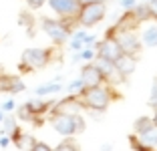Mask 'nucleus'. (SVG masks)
<instances>
[{"label": "nucleus", "mask_w": 157, "mask_h": 151, "mask_svg": "<svg viewBox=\"0 0 157 151\" xmlns=\"http://www.w3.org/2000/svg\"><path fill=\"white\" fill-rule=\"evenodd\" d=\"M18 119H24V121H26V119H34L33 115L28 113L26 105H22V107H20V109H18Z\"/></svg>", "instance_id": "29"}, {"label": "nucleus", "mask_w": 157, "mask_h": 151, "mask_svg": "<svg viewBox=\"0 0 157 151\" xmlns=\"http://www.w3.org/2000/svg\"><path fill=\"white\" fill-rule=\"evenodd\" d=\"M78 2H81V4H85V2H95V0H78Z\"/></svg>", "instance_id": "37"}, {"label": "nucleus", "mask_w": 157, "mask_h": 151, "mask_svg": "<svg viewBox=\"0 0 157 151\" xmlns=\"http://www.w3.org/2000/svg\"><path fill=\"white\" fill-rule=\"evenodd\" d=\"M24 2H26V6L30 10H38V8H42V6H44L46 0H24Z\"/></svg>", "instance_id": "26"}, {"label": "nucleus", "mask_w": 157, "mask_h": 151, "mask_svg": "<svg viewBox=\"0 0 157 151\" xmlns=\"http://www.w3.org/2000/svg\"><path fill=\"white\" fill-rule=\"evenodd\" d=\"M40 26H42V30L48 34V38H51L55 45H63V42H67V41H69V37H71V26L63 18H59V20H55V18H42L40 20Z\"/></svg>", "instance_id": "4"}, {"label": "nucleus", "mask_w": 157, "mask_h": 151, "mask_svg": "<svg viewBox=\"0 0 157 151\" xmlns=\"http://www.w3.org/2000/svg\"><path fill=\"white\" fill-rule=\"evenodd\" d=\"M113 64H115V71H117V75H119L121 79L133 75L135 69H137V60H135V56H129V55H121Z\"/></svg>", "instance_id": "10"}, {"label": "nucleus", "mask_w": 157, "mask_h": 151, "mask_svg": "<svg viewBox=\"0 0 157 151\" xmlns=\"http://www.w3.org/2000/svg\"><path fill=\"white\" fill-rule=\"evenodd\" d=\"M48 107H51V103H46V101H42V99H34V101H28L26 103V109L33 117L44 115V111H48Z\"/></svg>", "instance_id": "13"}, {"label": "nucleus", "mask_w": 157, "mask_h": 151, "mask_svg": "<svg viewBox=\"0 0 157 151\" xmlns=\"http://www.w3.org/2000/svg\"><path fill=\"white\" fill-rule=\"evenodd\" d=\"M81 81H83L85 87H95V85H103L105 77H103V73L99 71L97 64H93V60H91L89 64H85L81 69Z\"/></svg>", "instance_id": "9"}, {"label": "nucleus", "mask_w": 157, "mask_h": 151, "mask_svg": "<svg viewBox=\"0 0 157 151\" xmlns=\"http://www.w3.org/2000/svg\"><path fill=\"white\" fill-rule=\"evenodd\" d=\"M111 149H113L111 145H103V149H101V151H111Z\"/></svg>", "instance_id": "34"}, {"label": "nucleus", "mask_w": 157, "mask_h": 151, "mask_svg": "<svg viewBox=\"0 0 157 151\" xmlns=\"http://www.w3.org/2000/svg\"><path fill=\"white\" fill-rule=\"evenodd\" d=\"M8 143H10V137H8V135L0 137V147H8Z\"/></svg>", "instance_id": "33"}, {"label": "nucleus", "mask_w": 157, "mask_h": 151, "mask_svg": "<svg viewBox=\"0 0 157 151\" xmlns=\"http://www.w3.org/2000/svg\"><path fill=\"white\" fill-rule=\"evenodd\" d=\"M51 125L59 135H63V137H73L75 135V131H73V115L55 113L51 117Z\"/></svg>", "instance_id": "8"}, {"label": "nucleus", "mask_w": 157, "mask_h": 151, "mask_svg": "<svg viewBox=\"0 0 157 151\" xmlns=\"http://www.w3.org/2000/svg\"><path fill=\"white\" fill-rule=\"evenodd\" d=\"M51 56H52V50H46V48H26L20 56V69L22 71H36L42 69L46 64L51 63Z\"/></svg>", "instance_id": "3"}, {"label": "nucleus", "mask_w": 157, "mask_h": 151, "mask_svg": "<svg viewBox=\"0 0 157 151\" xmlns=\"http://www.w3.org/2000/svg\"><path fill=\"white\" fill-rule=\"evenodd\" d=\"M95 42H97V37H95V34H85V38H83L85 46H91V45H95Z\"/></svg>", "instance_id": "30"}, {"label": "nucleus", "mask_w": 157, "mask_h": 151, "mask_svg": "<svg viewBox=\"0 0 157 151\" xmlns=\"http://www.w3.org/2000/svg\"><path fill=\"white\" fill-rule=\"evenodd\" d=\"M30 151H52V147L51 145H46V143H42V141H36L33 145V149Z\"/></svg>", "instance_id": "28"}, {"label": "nucleus", "mask_w": 157, "mask_h": 151, "mask_svg": "<svg viewBox=\"0 0 157 151\" xmlns=\"http://www.w3.org/2000/svg\"><path fill=\"white\" fill-rule=\"evenodd\" d=\"M121 55H123L121 52V46L117 45L113 34H107V38H103L97 45V56H101V59H107V60H113L115 63Z\"/></svg>", "instance_id": "7"}, {"label": "nucleus", "mask_w": 157, "mask_h": 151, "mask_svg": "<svg viewBox=\"0 0 157 151\" xmlns=\"http://www.w3.org/2000/svg\"><path fill=\"white\" fill-rule=\"evenodd\" d=\"M2 119H4V111L0 109V123H2Z\"/></svg>", "instance_id": "35"}, {"label": "nucleus", "mask_w": 157, "mask_h": 151, "mask_svg": "<svg viewBox=\"0 0 157 151\" xmlns=\"http://www.w3.org/2000/svg\"><path fill=\"white\" fill-rule=\"evenodd\" d=\"M52 12L59 14L63 20H77V12L81 8L78 0H46Z\"/></svg>", "instance_id": "6"}, {"label": "nucleus", "mask_w": 157, "mask_h": 151, "mask_svg": "<svg viewBox=\"0 0 157 151\" xmlns=\"http://www.w3.org/2000/svg\"><path fill=\"white\" fill-rule=\"evenodd\" d=\"M149 105L157 107V77L153 79V85H151V93H149Z\"/></svg>", "instance_id": "23"}, {"label": "nucleus", "mask_w": 157, "mask_h": 151, "mask_svg": "<svg viewBox=\"0 0 157 151\" xmlns=\"http://www.w3.org/2000/svg\"><path fill=\"white\" fill-rule=\"evenodd\" d=\"M151 119H153V123H155V127H157V113H155V115H153Z\"/></svg>", "instance_id": "36"}, {"label": "nucleus", "mask_w": 157, "mask_h": 151, "mask_svg": "<svg viewBox=\"0 0 157 151\" xmlns=\"http://www.w3.org/2000/svg\"><path fill=\"white\" fill-rule=\"evenodd\" d=\"M97 67H99V71L103 73L105 81H107V79H113V77L117 75V71H115V64H113V60H107V59H101V56H97Z\"/></svg>", "instance_id": "15"}, {"label": "nucleus", "mask_w": 157, "mask_h": 151, "mask_svg": "<svg viewBox=\"0 0 157 151\" xmlns=\"http://www.w3.org/2000/svg\"><path fill=\"white\" fill-rule=\"evenodd\" d=\"M129 141H131V145H133L135 151H155V147H151V145H147V143H143L141 139L137 137V135H131Z\"/></svg>", "instance_id": "19"}, {"label": "nucleus", "mask_w": 157, "mask_h": 151, "mask_svg": "<svg viewBox=\"0 0 157 151\" xmlns=\"http://www.w3.org/2000/svg\"><path fill=\"white\" fill-rule=\"evenodd\" d=\"M147 2H149V0H147Z\"/></svg>", "instance_id": "38"}, {"label": "nucleus", "mask_w": 157, "mask_h": 151, "mask_svg": "<svg viewBox=\"0 0 157 151\" xmlns=\"http://www.w3.org/2000/svg\"><path fill=\"white\" fill-rule=\"evenodd\" d=\"M107 14V4L105 0H95V2H85V4H81V8H78L77 12V22L81 24V26H95V24H99L103 18H105Z\"/></svg>", "instance_id": "2"}, {"label": "nucleus", "mask_w": 157, "mask_h": 151, "mask_svg": "<svg viewBox=\"0 0 157 151\" xmlns=\"http://www.w3.org/2000/svg\"><path fill=\"white\" fill-rule=\"evenodd\" d=\"M14 109H16V103H14L12 99H8V101L2 103V111H14Z\"/></svg>", "instance_id": "31"}, {"label": "nucleus", "mask_w": 157, "mask_h": 151, "mask_svg": "<svg viewBox=\"0 0 157 151\" xmlns=\"http://www.w3.org/2000/svg\"><path fill=\"white\" fill-rule=\"evenodd\" d=\"M63 91V83L60 81H55V83H44L40 87H36V95L38 97H46V95H55V93H60Z\"/></svg>", "instance_id": "14"}, {"label": "nucleus", "mask_w": 157, "mask_h": 151, "mask_svg": "<svg viewBox=\"0 0 157 151\" xmlns=\"http://www.w3.org/2000/svg\"><path fill=\"white\" fill-rule=\"evenodd\" d=\"M2 125H4V129H2V131H4L6 135H10V133L16 129V121H14L12 115H4V119H2Z\"/></svg>", "instance_id": "21"}, {"label": "nucleus", "mask_w": 157, "mask_h": 151, "mask_svg": "<svg viewBox=\"0 0 157 151\" xmlns=\"http://www.w3.org/2000/svg\"><path fill=\"white\" fill-rule=\"evenodd\" d=\"M147 8H149V18L157 20V0H149Z\"/></svg>", "instance_id": "25"}, {"label": "nucleus", "mask_w": 157, "mask_h": 151, "mask_svg": "<svg viewBox=\"0 0 157 151\" xmlns=\"http://www.w3.org/2000/svg\"><path fill=\"white\" fill-rule=\"evenodd\" d=\"M85 129H87V123H85L83 115L75 113V115H73V131H75V135H81Z\"/></svg>", "instance_id": "18"}, {"label": "nucleus", "mask_w": 157, "mask_h": 151, "mask_svg": "<svg viewBox=\"0 0 157 151\" xmlns=\"http://www.w3.org/2000/svg\"><path fill=\"white\" fill-rule=\"evenodd\" d=\"M135 4H137L135 0H121V8H125V10H131Z\"/></svg>", "instance_id": "32"}, {"label": "nucleus", "mask_w": 157, "mask_h": 151, "mask_svg": "<svg viewBox=\"0 0 157 151\" xmlns=\"http://www.w3.org/2000/svg\"><path fill=\"white\" fill-rule=\"evenodd\" d=\"M8 137L14 141V145L18 147V149H22V151H30V149H33V145L36 143V139H34L33 135H28V133H22L18 127L14 129V131L10 133Z\"/></svg>", "instance_id": "11"}, {"label": "nucleus", "mask_w": 157, "mask_h": 151, "mask_svg": "<svg viewBox=\"0 0 157 151\" xmlns=\"http://www.w3.org/2000/svg\"><path fill=\"white\" fill-rule=\"evenodd\" d=\"M143 45L145 46H151V48H155L157 46V26H149L143 30Z\"/></svg>", "instance_id": "17"}, {"label": "nucleus", "mask_w": 157, "mask_h": 151, "mask_svg": "<svg viewBox=\"0 0 157 151\" xmlns=\"http://www.w3.org/2000/svg\"><path fill=\"white\" fill-rule=\"evenodd\" d=\"M22 91H24V83L18 77H14V83H12V87H10V95H16V93H22Z\"/></svg>", "instance_id": "24"}, {"label": "nucleus", "mask_w": 157, "mask_h": 151, "mask_svg": "<svg viewBox=\"0 0 157 151\" xmlns=\"http://www.w3.org/2000/svg\"><path fill=\"white\" fill-rule=\"evenodd\" d=\"M111 89L103 87V85H95V87H85L81 93V103L83 107H89L93 111H105L111 103Z\"/></svg>", "instance_id": "1"}, {"label": "nucleus", "mask_w": 157, "mask_h": 151, "mask_svg": "<svg viewBox=\"0 0 157 151\" xmlns=\"http://www.w3.org/2000/svg\"><path fill=\"white\" fill-rule=\"evenodd\" d=\"M131 14H133V18L137 20V22H143V20H147V18H149L147 2H143V4H135L133 8H131Z\"/></svg>", "instance_id": "16"}, {"label": "nucleus", "mask_w": 157, "mask_h": 151, "mask_svg": "<svg viewBox=\"0 0 157 151\" xmlns=\"http://www.w3.org/2000/svg\"><path fill=\"white\" fill-rule=\"evenodd\" d=\"M52 151H81V149H78V145L73 139H67V141H63L60 145H56Z\"/></svg>", "instance_id": "20"}, {"label": "nucleus", "mask_w": 157, "mask_h": 151, "mask_svg": "<svg viewBox=\"0 0 157 151\" xmlns=\"http://www.w3.org/2000/svg\"><path fill=\"white\" fill-rule=\"evenodd\" d=\"M155 129V123H153V119L151 117H139L137 121L133 123V131H135V135H145V133H149V131H153Z\"/></svg>", "instance_id": "12"}, {"label": "nucleus", "mask_w": 157, "mask_h": 151, "mask_svg": "<svg viewBox=\"0 0 157 151\" xmlns=\"http://www.w3.org/2000/svg\"><path fill=\"white\" fill-rule=\"evenodd\" d=\"M137 137H139V135H137ZM139 139H141L143 143H147V145L155 147V145H157V127L153 129V131H149V133H145V135H141Z\"/></svg>", "instance_id": "22"}, {"label": "nucleus", "mask_w": 157, "mask_h": 151, "mask_svg": "<svg viewBox=\"0 0 157 151\" xmlns=\"http://www.w3.org/2000/svg\"><path fill=\"white\" fill-rule=\"evenodd\" d=\"M83 89H85V85H83V81H81V79H78V81H73L69 85V91L71 93H75V91H77V93H83Z\"/></svg>", "instance_id": "27"}, {"label": "nucleus", "mask_w": 157, "mask_h": 151, "mask_svg": "<svg viewBox=\"0 0 157 151\" xmlns=\"http://www.w3.org/2000/svg\"><path fill=\"white\" fill-rule=\"evenodd\" d=\"M117 45L121 46V52L123 55H129V56H137L141 52V41L137 38L133 30H117L113 32Z\"/></svg>", "instance_id": "5"}]
</instances>
